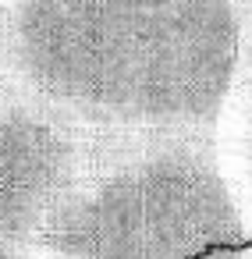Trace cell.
<instances>
[{
	"label": "cell",
	"instance_id": "obj_3",
	"mask_svg": "<svg viewBox=\"0 0 252 259\" xmlns=\"http://www.w3.org/2000/svg\"><path fill=\"white\" fill-rule=\"evenodd\" d=\"M103 135L57 121L0 85V234L39 241L47 220L82 181Z\"/></svg>",
	"mask_w": 252,
	"mask_h": 259
},
{
	"label": "cell",
	"instance_id": "obj_2",
	"mask_svg": "<svg viewBox=\"0 0 252 259\" xmlns=\"http://www.w3.org/2000/svg\"><path fill=\"white\" fill-rule=\"evenodd\" d=\"M36 245L54 259H188L248 245V224L217 139L103 135Z\"/></svg>",
	"mask_w": 252,
	"mask_h": 259
},
{
	"label": "cell",
	"instance_id": "obj_1",
	"mask_svg": "<svg viewBox=\"0 0 252 259\" xmlns=\"http://www.w3.org/2000/svg\"><path fill=\"white\" fill-rule=\"evenodd\" d=\"M245 0H8V85L100 135H202L241 89Z\"/></svg>",
	"mask_w": 252,
	"mask_h": 259
},
{
	"label": "cell",
	"instance_id": "obj_7",
	"mask_svg": "<svg viewBox=\"0 0 252 259\" xmlns=\"http://www.w3.org/2000/svg\"><path fill=\"white\" fill-rule=\"evenodd\" d=\"M4 29H8V4H0V85L8 82V71H4Z\"/></svg>",
	"mask_w": 252,
	"mask_h": 259
},
{
	"label": "cell",
	"instance_id": "obj_4",
	"mask_svg": "<svg viewBox=\"0 0 252 259\" xmlns=\"http://www.w3.org/2000/svg\"><path fill=\"white\" fill-rule=\"evenodd\" d=\"M238 100L245 107L248 139H252V0H245V61H241V89H238Z\"/></svg>",
	"mask_w": 252,
	"mask_h": 259
},
{
	"label": "cell",
	"instance_id": "obj_6",
	"mask_svg": "<svg viewBox=\"0 0 252 259\" xmlns=\"http://www.w3.org/2000/svg\"><path fill=\"white\" fill-rule=\"evenodd\" d=\"M188 259H248V252H245V245H220V248H209V252H199Z\"/></svg>",
	"mask_w": 252,
	"mask_h": 259
},
{
	"label": "cell",
	"instance_id": "obj_5",
	"mask_svg": "<svg viewBox=\"0 0 252 259\" xmlns=\"http://www.w3.org/2000/svg\"><path fill=\"white\" fill-rule=\"evenodd\" d=\"M0 259H54V255L47 248H39L36 241H22V238L0 234Z\"/></svg>",
	"mask_w": 252,
	"mask_h": 259
}]
</instances>
